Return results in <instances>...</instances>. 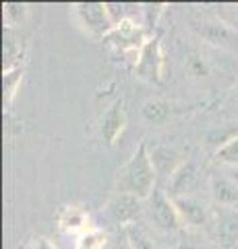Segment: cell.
I'll return each instance as SVG.
<instances>
[{
    "mask_svg": "<svg viewBox=\"0 0 238 249\" xmlns=\"http://www.w3.org/2000/svg\"><path fill=\"white\" fill-rule=\"evenodd\" d=\"M156 178L158 175L151 162V154L147 152V143L143 142L130 156V160L120 168L116 177V189L118 193H130L147 201L156 191Z\"/></svg>",
    "mask_w": 238,
    "mask_h": 249,
    "instance_id": "6da1fadb",
    "label": "cell"
},
{
    "mask_svg": "<svg viewBox=\"0 0 238 249\" xmlns=\"http://www.w3.org/2000/svg\"><path fill=\"white\" fill-rule=\"evenodd\" d=\"M149 36L139 23H135L133 19H125L116 23L110 34L104 37V44L114 52L120 54V56H133L137 60L139 52L143 50V46L147 44Z\"/></svg>",
    "mask_w": 238,
    "mask_h": 249,
    "instance_id": "7a4b0ae2",
    "label": "cell"
},
{
    "mask_svg": "<svg viewBox=\"0 0 238 249\" xmlns=\"http://www.w3.org/2000/svg\"><path fill=\"white\" fill-rule=\"evenodd\" d=\"M147 212L151 222L164 232H178L184 227L178 210L174 206V199L168 196L166 189H158L156 187V191L147 199Z\"/></svg>",
    "mask_w": 238,
    "mask_h": 249,
    "instance_id": "3957f363",
    "label": "cell"
},
{
    "mask_svg": "<svg viewBox=\"0 0 238 249\" xmlns=\"http://www.w3.org/2000/svg\"><path fill=\"white\" fill-rule=\"evenodd\" d=\"M75 17L79 21V25L94 37H104L110 34L114 27V21L110 17L108 4L106 2H79L73 6Z\"/></svg>",
    "mask_w": 238,
    "mask_h": 249,
    "instance_id": "277c9868",
    "label": "cell"
},
{
    "mask_svg": "<svg viewBox=\"0 0 238 249\" xmlns=\"http://www.w3.org/2000/svg\"><path fill=\"white\" fill-rule=\"evenodd\" d=\"M135 73L149 83H162L166 77V58L159 37H149L135 60Z\"/></svg>",
    "mask_w": 238,
    "mask_h": 249,
    "instance_id": "5b68a950",
    "label": "cell"
},
{
    "mask_svg": "<svg viewBox=\"0 0 238 249\" xmlns=\"http://www.w3.org/2000/svg\"><path fill=\"white\" fill-rule=\"evenodd\" d=\"M197 31L205 37L209 44L218 46V48H226V50H236L238 52V31L232 29L228 23L220 21V19H201L197 23Z\"/></svg>",
    "mask_w": 238,
    "mask_h": 249,
    "instance_id": "8992f818",
    "label": "cell"
},
{
    "mask_svg": "<svg viewBox=\"0 0 238 249\" xmlns=\"http://www.w3.org/2000/svg\"><path fill=\"white\" fill-rule=\"evenodd\" d=\"M106 212L120 227H130L143 212V199L130 193H116L106 206Z\"/></svg>",
    "mask_w": 238,
    "mask_h": 249,
    "instance_id": "52a82bcc",
    "label": "cell"
},
{
    "mask_svg": "<svg viewBox=\"0 0 238 249\" xmlns=\"http://www.w3.org/2000/svg\"><path fill=\"white\" fill-rule=\"evenodd\" d=\"M151 162H153V168H156L158 178H164L168 183L174 177L176 170L187 162V158H184V154L174 145H158L156 150L151 152Z\"/></svg>",
    "mask_w": 238,
    "mask_h": 249,
    "instance_id": "ba28073f",
    "label": "cell"
},
{
    "mask_svg": "<svg viewBox=\"0 0 238 249\" xmlns=\"http://www.w3.org/2000/svg\"><path fill=\"white\" fill-rule=\"evenodd\" d=\"M127 129V108L122 100H116L102 116V124H99V133L102 139L108 145H114L120 139V135Z\"/></svg>",
    "mask_w": 238,
    "mask_h": 249,
    "instance_id": "9c48e42d",
    "label": "cell"
},
{
    "mask_svg": "<svg viewBox=\"0 0 238 249\" xmlns=\"http://www.w3.org/2000/svg\"><path fill=\"white\" fill-rule=\"evenodd\" d=\"M199 185V168L195 162L187 160L184 164L176 170L174 177L166 183V193L170 196L172 199H178V197H187L195 191V187Z\"/></svg>",
    "mask_w": 238,
    "mask_h": 249,
    "instance_id": "30bf717a",
    "label": "cell"
},
{
    "mask_svg": "<svg viewBox=\"0 0 238 249\" xmlns=\"http://www.w3.org/2000/svg\"><path fill=\"white\" fill-rule=\"evenodd\" d=\"M216 231H218V243L222 249H236L238 247V208L218 206Z\"/></svg>",
    "mask_w": 238,
    "mask_h": 249,
    "instance_id": "8fae6325",
    "label": "cell"
},
{
    "mask_svg": "<svg viewBox=\"0 0 238 249\" xmlns=\"http://www.w3.org/2000/svg\"><path fill=\"white\" fill-rule=\"evenodd\" d=\"M58 229L63 232H79L83 235L85 231H89V214L85 208L81 206H63L56 214Z\"/></svg>",
    "mask_w": 238,
    "mask_h": 249,
    "instance_id": "7c38bea8",
    "label": "cell"
},
{
    "mask_svg": "<svg viewBox=\"0 0 238 249\" xmlns=\"http://www.w3.org/2000/svg\"><path fill=\"white\" fill-rule=\"evenodd\" d=\"M174 206H176V210H178L184 227H203L205 224L207 214H205V206H203L201 199H197L193 196H187V197L174 199Z\"/></svg>",
    "mask_w": 238,
    "mask_h": 249,
    "instance_id": "4fadbf2b",
    "label": "cell"
},
{
    "mask_svg": "<svg viewBox=\"0 0 238 249\" xmlns=\"http://www.w3.org/2000/svg\"><path fill=\"white\" fill-rule=\"evenodd\" d=\"M211 196L222 208H238V185L224 175L211 177Z\"/></svg>",
    "mask_w": 238,
    "mask_h": 249,
    "instance_id": "5bb4252c",
    "label": "cell"
},
{
    "mask_svg": "<svg viewBox=\"0 0 238 249\" xmlns=\"http://www.w3.org/2000/svg\"><path fill=\"white\" fill-rule=\"evenodd\" d=\"M23 60V42L21 37L15 34L13 29L4 31L2 37V69L4 71H11V69L21 67Z\"/></svg>",
    "mask_w": 238,
    "mask_h": 249,
    "instance_id": "9a60e30c",
    "label": "cell"
},
{
    "mask_svg": "<svg viewBox=\"0 0 238 249\" xmlns=\"http://www.w3.org/2000/svg\"><path fill=\"white\" fill-rule=\"evenodd\" d=\"M143 119L151 124H164L172 116V108L164 100H147L141 108Z\"/></svg>",
    "mask_w": 238,
    "mask_h": 249,
    "instance_id": "2e32d148",
    "label": "cell"
},
{
    "mask_svg": "<svg viewBox=\"0 0 238 249\" xmlns=\"http://www.w3.org/2000/svg\"><path fill=\"white\" fill-rule=\"evenodd\" d=\"M23 81V67L11 69V71L2 73V85H4V106H11L15 96L19 91V85Z\"/></svg>",
    "mask_w": 238,
    "mask_h": 249,
    "instance_id": "e0dca14e",
    "label": "cell"
},
{
    "mask_svg": "<svg viewBox=\"0 0 238 249\" xmlns=\"http://www.w3.org/2000/svg\"><path fill=\"white\" fill-rule=\"evenodd\" d=\"M125 237L130 249H158L151 237L141 227H137V224H130V227L125 229Z\"/></svg>",
    "mask_w": 238,
    "mask_h": 249,
    "instance_id": "ac0fdd59",
    "label": "cell"
},
{
    "mask_svg": "<svg viewBox=\"0 0 238 249\" xmlns=\"http://www.w3.org/2000/svg\"><path fill=\"white\" fill-rule=\"evenodd\" d=\"M108 243V235L99 229H89L77 239V249H104Z\"/></svg>",
    "mask_w": 238,
    "mask_h": 249,
    "instance_id": "d6986e66",
    "label": "cell"
},
{
    "mask_svg": "<svg viewBox=\"0 0 238 249\" xmlns=\"http://www.w3.org/2000/svg\"><path fill=\"white\" fill-rule=\"evenodd\" d=\"M2 15H4V23H6V29H13L21 25L27 17V4H21V2H4L2 6Z\"/></svg>",
    "mask_w": 238,
    "mask_h": 249,
    "instance_id": "ffe728a7",
    "label": "cell"
},
{
    "mask_svg": "<svg viewBox=\"0 0 238 249\" xmlns=\"http://www.w3.org/2000/svg\"><path fill=\"white\" fill-rule=\"evenodd\" d=\"M216 162L226 166H238V135L232 137L226 145H222L216 152Z\"/></svg>",
    "mask_w": 238,
    "mask_h": 249,
    "instance_id": "44dd1931",
    "label": "cell"
},
{
    "mask_svg": "<svg viewBox=\"0 0 238 249\" xmlns=\"http://www.w3.org/2000/svg\"><path fill=\"white\" fill-rule=\"evenodd\" d=\"M176 249H211L209 243H205L203 237L193 235V232H180Z\"/></svg>",
    "mask_w": 238,
    "mask_h": 249,
    "instance_id": "7402d4cb",
    "label": "cell"
},
{
    "mask_svg": "<svg viewBox=\"0 0 238 249\" xmlns=\"http://www.w3.org/2000/svg\"><path fill=\"white\" fill-rule=\"evenodd\" d=\"M189 73L195 77H205V75H209V67H207V62L203 58L193 56L189 60Z\"/></svg>",
    "mask_w": 238,
    "mask_h": 249,
    "instance_id": "603a6c76",
    "label": "cell"
},
{
    "mask_svg": "<svg viewBox=\"0 0 238 249\" xmlns=\"http://www.w3.org/2000/svg\"><path fill=\"white\" fill-rule=\"evenodd\" d=\"M29 249H56V245L48 237H33L32 243H29Z\"/></svg>",
    "mask_w": 238,
    "mask_h": 249,
    "instance_id": "cb8c5ba5",
    "label": "cell"
},
{
    "mask_svg": "<svg viewBox=\"0 0 238 249\" xmlns=\"http://www.w3.org/2000/svg\"><path fill=\"white\" fill-rule=\"evenodd\" d=\"M110 249H130L128 243H116V245H112Z\"/></svg>",
    "mask_w": 238,
    "mask_h": 249,
    "instance_id": "d4e9b609",
    "label": "cell"
},
{
    "mask_svg": "<svg viewBox=\"0 0 238 249\" xmlns=\"http://www.w3.org/2000/svg\"><path fill=\"white\" fill-rule=\"evenodd\" d=\"M232 102H236V104H238V88L232 91Z\"/></svg>",
    "mask_w": 238,
    "mask_h": 249,
    "instance_id": "484cf974",
    "label": "cell"
}]
</instances>
